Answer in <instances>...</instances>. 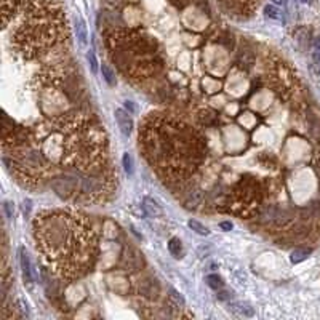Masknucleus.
<instances>
[{"label": "nucleus", "mask_w": 320, "mask_h": 320, "mask_svg": "<svg viewBox=\"0 0 320 320\" xmlns=\"http://www.w3.org/2000/svg\"><path fill=\"white\" fill-rule=\"evenodd\" d=\"M261 195L263 189L256 180H242L230 195V208L234 213L248 218L256 213V208L261 203Z\"/></svg>", "instance_id": "7"}, {"label": "nucleus", "mask_w": 320, "mask_h": 320, "mask_svg": "<svg viewBox=\"0 0 320 320\" xmlns=\"http://www.w3.org/2000/svg\"><path fill=\"white\" fill-rule=\"evenodd\" d=\"M106 45L119 69L136 82L154 77L162 69L155 42L136 32L115 29L106 36Z\"/></svg>", "instance_id": "5"}, {"label": "nucleus", "mask_w": 320, "mask_h": 320, "mask_svg": "<svg viewBox=\"0 0 320 320\" xmlns=\"http://www.w3.org/2000/svg\"><path fill=\"white\" fill-rule=\"evenodd\" d=\"M32 139L54 168L64 172L93 173L111 165L103 127L93 115L77 109L40 124Z\"/></svg>", "instance_id": "2"}, {"label": "nucleus", "mask_w": 320, "mask_h": 320, "mask_svg": "<svg viewBox=\"0 0 320 320\" xmlns=\"http://www.w3.org/2000/svg\"><path fill=\"white\" fill-rule=\"evenodd\" d=\"M19 264H21L24 283L31 287L32 282H34V272H32V266H31V260H29V256H27V251L24 250V247L19 248Z\"/></svg>", "instance_id": "10"}, {"label": "nucleus", "mask_w": 320, "mask_h": 320, "mask_svg": "<svg viewBox=\"0 0 320 320\" xmlns=\"http://www.w3.org/2000/svg\"><path fill=\"white\" fill-rule=\"evenodd\" d=\"M312 50H319L320 51V37L314 39V44H312Z\"/></svg>", "instance_id": "27"}, {"label": "nucleus", "mask_w": 320, "mask_h": 320, "mask_svg": "<svg viewBox=\"0 0 320 320\" xmlns=\"http://www.w3.org/2000/svg\"><path fill=\"white\" fill-rule=\"evenodd\" d=\"M311 248H304V247H298L295 248L293 251H291V255H290V261L293 263V264H298V263H301L304 261L306 258H308L311 255Z\"/></svg>", "instance_id": "12"}, {"label": "nucleus", "mask_w": 320, "mask_h": 320, "mask_svg": "<svg viewBox=\"0 0 320 320\" xmlns=\"http://www.w3.org/2000/svg\"><path fill=\"white\" fill-rule=\"evenodd\" d=\"M168 250H170V253H172L175 258H181L183 256V245H181V240L178 239V237H173V239H170Z\"/></svg>", "instance_id": "14"}, {"label": "nucleus", "mask_w": 320, "mask_h": 320, "mask_svg": "<svg viewBox=\"0 0 320 320\" xmlns=\"http://www.w3.org/2000/svg\"><path fill=\"white\" fill-rule=\"evenodd\" d=\"M220 226H221V229H224V230H230V229H232V224H230V223H228V221L221 223Z\"/></svg>", "instance_id": "28"}, {"label": "nucleus", "mask_w": 320, "mask_h": 320, "mask_svg": "<svg viewBox=\"0 0 320 320\" xmlns=\"http://www.w3.org/2000/svg\"><path fill=\"white\" fill-rule=\"evenodd\" d=\"M312 71L317 76H320V51L319 50H312Z\"/></svg>", "instance_id": "21"}, {"label": "nucleus", "mask_w": 320, "mask_h": 320, "mask_svg": "<svg viewBox=\"0 0 320 320\" xmlns=\"http://www.w3.org/2000/svg\"><path fill=\"white\" fill-rule=\"evenodd\" d=\"M87 59H88V63H90V67H91V71L93 74H96L98 72V61H96V56H94V51L90 50L87 53Z\"/></svg>", "instance_id": "22"}, {"label": "nucleus", "mask_w": 320, "mask_h": 320, "mask_svg": "<svg viewBox=\"0 0 320 320\" xmlns=\"http://www.w3.org/2000/svg\"><path fill=\"white\" fill-rule=\"evenodd\" d=\"M264 13H266V16L269 19H275V21H280V19H282V13H280V10H278L275 5H266Z\"/></svg>", "instance_id": "18"}, {"label": "nucleus", "mask_w": 320, "mask_h": 320, "mask_svg": "<svg viewBox=\"0 0 320 320\" xmlns=\"http://www.w3.org/2000/svg\"><path fill=\"white\" fill-rule=\"evenodd\" d=\"M207 283H208V287L210 288H213V290H221L224 287V282H223V278L220 275H216V274H212V275H207Z\"/></svg>", "instance_id": "16"}, {"label": "nucleus", "mask_w": 320, "mask_h": 320, "mask_svg": "<svg viewBox=\"0 0 320 320\" xmlns=\"http://www.w3.org/2000/svg\"><path fill=\"white\" fill-rule=\"evenodd\" d=\"M101 72H103V77L107 82V85L114 87L115 85V74L112 72L111 67H109L107 64H103V67H101Z\"/></svg>", "instance_id": "19"}, {"label": "nucleus", "mask_w": 320, "mask_h": 320, "mask_svg": "<svg viewBox=\"0 0 320 320\" xmlns=\"http://www.w3.org/2000/svg\"><path fill=\"white\" fill-rule=\"evenodd\" d=\"M122 163H124L125 173L127 175H133V159H132V155L128 152L124 154V157H122Z\"/></svg>", "instance_id": "20"}, {"label": "nucleus", "mask_w": 320, "mask_h": 320, "mask_svg": "<svg viewBox=\"0 0 320 320\" xmlns=\"http://www.w3.org/2000/svg\"><path fill=\"white\" fill-rule=\"evenodd\" d=\"M114 115H115V120H117V124H119L120 133L124 135L125 138H128L133 132V120L130 117V112L124 111V109H115Z\"/></svg>", "instance_id": "9"}, {"label": "nucleus", "mask_w": 320, "mask_h": 320, "mask_svg": "<svg viewBox=\"0 0 320 320\" xmlns=\"http://www.w3.org/2000/svg\"><path fill=\"white\" fill-rule=\"evenodd\" d=\"M172 2H173V3H176L178 6H183V5H186V3L189 2V0H172Z\"/></svg>", "instance_id": "29"}, {"label": "nucleus", "mask_w": 320, "mask_h": 320, "mask_svg": "<svg viewBox=\"0 0 320 320\" xmlns=\"http://www.w3.org/2000/svg\"><path fill=\"white\" fill-rule=\"evenodd\" d=\"M139 147L163 181L181 183L190 178L205 160L203 136L183 120L151 114L139 130Z\"/></svg>", "instance_id": "3"}, {"label": "nucleus", "mask_w": 320, "mask_h": 320, "mask_svg": "<svg viewBox=\"0 0 320 320\" xmlns=\"http://www.w3.org/2000/svg\"><path fill=\"white\" fill-rule=\"evenodd\" d=\"M76 32H77V39L80 45H87V27L84 19H76Z\"/></svg>", "instance_id": "15"}, {"label": "nucleus", "mask_w": 320, "mask_h": 320, "mask_svg": "<svg viewBox=\"0 0 320 320\" xmlns=\"http://www.w3.org/2000/svg\"><path fill=\"white\" fill-rule=\"evenodd\" d=\"M170 298H172L173 301L176 303V306H184V301H183V298H181L178 293H176L175 290H172V295H170Z\"/></svg>", "instance_id": "23"}, {"label": "nucleus", "mask_w": 320, "mask_h": 320, "mask_svg": "<svg viewBox=\"0 0 320 320\" xmlns=\"http://www.w3.org/2000/svg\"><path fill=\"white\" fill-rule=\"evenodd\" d=\"M218 299H221V301H228V299H230V293L229 291H220V293L216 295Z\"/></svg>", "instance_id": "24"}, {"label": "nucleus", "mask_w": 320, "mask_h": 320, "mask_svg": "<svg viewBox=\"0 0 320 320\" xmlns=\"http://www.w3.org/2000/svg\"><path fill=\"white\" fill-rule=\"evenodd\" d=\"M34 240L45 266L54 277L76 280L98 260V232L76 210H44L34 220Z\"/></svg>", "instance_id": "1"}, {"label": "nucleus", "mask_w": 320, "mask_h": 320, "mask_svg": "<svg viewBox=\"0 0 320 320\" xmlns=\"http://www.w3.org/2000/svg\"><path fill=\"white\" fill-rule=\"evenodd\" d=\"M303 3H308V2H311V0H301Z\"/></svg>", "instance_id": "31"}, {"label": "nucleus", "mask_w": 320, "mask_h": 320, "mask_svg": "<svg viewBox=\"0 0 320 320\" xmlns=\"http://www.w3.org/2000/svg\"><path fill=\"white\" fill-rule=\"evenodd\" d=\"M228 10L234 13H240L243 16H248L260 3V0H220Z\"/></svg>", "instance_id": "8"}, {"label": "nucleus", "mask_w": 320, "mask_h": 320, "mask_svg": "<svg viewBox=\"0 0 320 320\" xmlns=\"http://www.w3.org/2000/svg\"><path fill=\"white\" fill-rule=\"evenodd\" d=\"M283 2H285V0H274V3H275V5H282Z\"/></svg>", "instance_id": "30"}, {"label": "nucleus", "mask_w": 320, "mask_h": 320, "mask_svg": "<svg viewBox=\"0 0 320 320\" xmlns=\"http://www.w3.org/2000/svg\"><path fill=\"white\" fill-rule=\"evenodd\" d=\"M15 51L26 59L48 54L67 37L64 6L61 0H21L16 16L5 31Z\"/></svg>", "instance_id": "4"}, {"label": "nucleus", "mask_w": 320, "mask_h": 320, "mask_svg": "<svg viewBox=\"0 0 320 320\" xmlns=\"http://www.w3.org/2000/svg\"><path fill=\"white\" fill-rule=\"evenodd\" d=\"M187 226L194 230V232H197L199 235H208L210 234V230L203 226L202 223H199V221H195V220H189V223H187Z\"/></svg>", "instance_id": "17"}, {"label": "nucleus", "mask_w": 320, "mask_h": 320, "mask_svg": "<svg viewBox=\"0 0 320 320\" xmlns=\"http://www.w3.org/2000/svg\"><path fill=\"white\" fill-rule=\"evenodd\" d=\"M117 173L109 165L99 172H61L54 175L51 186L66 200L98 203L106 202L114 194Z\"/></svg>", "instance_id": "6"}, {"label": "nucleus", "mask_w": 320, "mask_h": 320, "mask_svg": "<svg viewBox=\"0 0 320 320\" xmlns=\"http://www.w3.org/2000/svg\"><path fill=\"white\" fill-rule=\"evenodd\" d=\"M144 208H146V212L151 215V216H160V215H163V210L157 205V202H154L152 199H144Z\"/></svg>", "instance_id": "13"}, {"label": "nucleus", "mask_w": 320, "mask_h": 320, "mask_svg": "<svg viewBox=\"0 0 320 320\" xmlns=\"http://www.w3.org/2000/svg\"><path fill=\"white\" fill-rule=\"evenodd\" d=\"M229 311H232L234 314L240 317H253L255 309L251 308L248 303H229Z\"/></svg>", "instance_id": "11"}, {"label": "nucleus", "mask_w": 320, "mask_h": 320, "mask_svg": "<svg viewBox=\"0 0 320 320\" xmlns=\"http://www.w3.org/2000/svg\"><path fill=\"white\" fill-rule=\"evenodd\" d=\"M125 107H127V111L130 112V114H135V112H136V109H135V106H133L132 101H125Z\"/></svg>", "instance_id": "26"}, {"label": "nucleus", "mask_w": 320, "mask_h": 320, "mask_svg": "<svg viewBox=\"0 0 320 320\" xmlns=\"http://www.w3.org/2000/svg\"><path fill=\"white\" fill-rule=\"evenodd\" d=\"M5 212H6V216H8V220L13 218V210H11V203L10 202H5Z\"/></svg>", "instance_id": "25"}]
</instances>
